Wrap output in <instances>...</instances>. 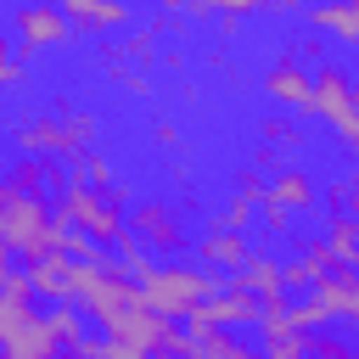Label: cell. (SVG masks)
Here are the masks:
<instances>
[{
	"label": "cell",
	"mask_w": 359,
	"mask_h": 359,
	"mask_svg": "<svg viewBox=\"0 0 359 359\" xmlns=\"http://www.w3.org/2000/svg\"><path fill=\"white\" fill-rule=\"evenodd\" d=\"M151 140H157V146H180V123H174V118H157V123H151Z\"/></svg>",
	"instance_id": "f1b7e54d"
},
{
	"label": "cell",
	"mask_w": 359,
	"mask_h": 359,
	"mask_svg": "<svg viewBox=\"0 0 359 359\" xmlns=\"http://www.w3.org/2000/svg\"><path fill=\"white\" fill-rule=\"evenodd\" d=\"M309 84H314V67H309L297 50L275 56V62L264 67V79H258V90L269 95V107H286V112H303V101H309Z\"/></svg>",
	"instance_id": "52a82bcc"
},
{
	"label": "cell",
	"mask_w": 359,
	"mask_h": 359,
	"mask_svg": "<svg viewBox=\"0 0 359 359\" xmlns=\"http://www.w3.org/2000/svg\"><path fill=\"white\" fill-rule=\"evenodd\" d=\"M151 45H157V28H135L129 39H112L107 56H135V62H151Z\"/></svg>",
	"instance_id": "cb8c5ba5"
},
{
	"label": "cell",
	"mask_w": 359,
	"mask_h": 359,
	"mask_svg": "<svg viewBox=\"0 0 359 359\" xmlns=\"http://www.w3.org/2000/svg\"><path fill=\"white\" fill-rule=\"evenodd\" d=\"M56 208L67 224H79L84 236H95L101 247H118L129 236V185H95V180H79L67 174L62 191H56Z\"/></svg>",
	"instance_id": "7a4b0ae2"
},
{
	"label": "cell",
	"mask_w": 359,
	"mask_h": 359,
	"mask_svg": "<svg viewBox=\"0 0 359 359\" xmlns=\"http://www.w3.org/2000/svg\"><path fill=\"white\" fill-rule=\"evenodd\" d=\"M292 320H297L303 331H320V325H331V320H337V309H331L320 292H297V297H292Z\"/></svg>",
	"instance_id": "44dd1931"
},
{
	"label": "cell",
	"mask_w": 359,
	"mask_h": 359,
	"mask_svg": "<svg viewBox=\"0 0 359 359\" xmlns=\"http://www.w3.org/2000/svg\"><path fill=\"white\" fill-rule=\"evenodd\" d=\"M309 353H325V359H348V353H359V331H353V337H342V331L320 325V331H309Z\"/></svg>",
	"instance_id": "7402d4cb"
},
{
	"label": "cell",
	"mask_w": 359,
	"mask_h": 359,
	"mask_svg": "<svg viewBox=\"0 0 359 359\" xmlns=\"http://www.w3.org/2000/svg\"><path fill=\"white\" fill-rule=\"evenodd\" d=\"M213 219H219V224H236V230H247V224L258 219V202H247V196H230V202H224Z\"/></svg>",
	"instance_id": "d4e9b609"
},
{
	"label": "cell",
	"mask_w": 359,
	"mask_h": 359,
	"mask_svg": "<svg viewBox=\"0 0 359 359\" xmlns=\"http://www.w3.org/2000/svg\"><path fill=\"white\" fill-rule=\"evenodd\" d=\"M6 174H11L22 191H45V196H50V191H62V168H56V157H39V151H22Z\"/></svg>",
	"instance_id": "2e32d148"
},
{
	"label": "cell",
	"mask_w": 359,
	"mask_h": 359,
	"mask_svg": "<svg viewBox=\"0 0 359 359\" xmlns=\"http://www.w3.org/2000/svg\"><path fill=\"white\" fill-rule=\"evenodd\" d=\"M62 208H50L45 191H22L11 174H0V236L17 258H34V252H50L62 247Z\"/></svg>",
	"instance_id": "6da1fadb"
},
{
	"label": "cell",
	"mask_w": 359,
	"mask_h": 359,
	"mask_svg": "<svg viewBox=\"0 0 359 359\" xmlns=\"http://www.w3.org/2000/svg\"><path fill=\"white\" fill-rule=\"evenodd\" d=\"M129 17H135L129 0H90L84 11H73V22L84 34H118V28H129Z\"/></svg>",
	"instance_id": "e0dca14e"
},
{
	"label": "cell",
	"mask_w": 359,
	"mask_h": 359,
	"mask_svg": "<svg viewBox=\"0 0 359 359\" xmlns=\"http://www.w3.org/2000/svg\"><path fill=\"white\" fill-rule=\"evenodd\" d=\"M11 135H17V151H39V157H79V140H73V129H67V118H62V112H34V118H22Z\"/></svg>",
	"instance_id": "ba28073f"
},
{
	"label": "cell",
	"mask_w": 359,
	"mask_h": 359,
	"mask_svg": "<svg viewBox=\"0 0 359 359\" xmlns=\"http://www.w3.org/2000/svg\"><path fill=\"white\" fill-rule=\"evenodd\" d=\"M224 280L196 258V264H180V258H157L151 264V275H140V297L157 309V314H168V320H180L185 325V314L202 303V297H213Z\"/></svg>",
	"instance_id": "3957f363"
},
{
	"label": "cell",
	"mask_w": 359,
	"mask_h": 359,
	"mask_svg": "<svg viewBox=\"0 0 359 359\" xmlns=\"http://www.w3.org/2000/svg\"><path fill=\"white\" fill-rule=\"evenodd\" d=\"M348 6H353V17H359V0H348Z\"/></svg>",
	"instance_id": "8d00e7d4"
},
{
	"label": "cell",
	"mask_w": 359,
	"mask_h": 359,
	"mask_svg": "<svg viewBox=\"0 0 359 359\" xmlns=\"http://www.w3.org/2000/svg\"><path fill=\"white\" fill-rule=\"evenodd\" d=\"M353 101H359V73H353Z\"/></svg>",
	"instance_id": "d590c367"
},
{
	"label": "cell",
	"mask_w": 359,
	"mask_h": 359,
	"mask_svg": "<svg viewBox=\"0 0 359 359\" xmlns=\"http://www.w3.org/2000/svg\"><path fill=\"white\" fill-rule=\"evenodd\" d=\"M56 6H67V11H84V6H90V0H56Z\"/></svg>",
	"instance_id": "e575fe53"
},
{
	"label": "cell",
	"mask_w": 359,
	"mask_h": 359,
	"mask_svg": "<svg viewBox=\"0 0 359 359\" xmlns=\"http://www.w3.org/2000/svg\"><path fill=\"white\" fill-rule=\"evenodd\" d=\"M258 135H264L275 151H297V146H303V123L286 118V112H264V118H258Z\"/></svg>",
	"instance_id": "ffe728a7"
},
{
	"label": "cell",
	"mask_w": 359,
	"mask_h": 359,
	"mask_svg": "<svg viewBox=\"0 0 359 359\" xmlns=\"http://www.w3.org/2000/svg\"><path fill=\"white\" fill-rule=\"evenodd\" d=\"M303 0H269V11H297Z\"/></svg>",
	"instance_id": "d6a6232c"
},
{
	"label": "cell",
	"mask_w": 359,
	"mask_h": 359,
	"mask_svg": "<svg viewBox=\"0 0 359 359\" xmlns=\"http://www.w3.org/2000/svg\"><path fill=\"white\" fill-rule=\"evenodd\" d=\"M292 219H297V213H292L280 196H264V202H258V224H264V236H292V230H297Z\"/></svg>",
	"instance_id": "603a6c76"
},
{
	"label": "cell",
	"mask_w": 359,
	"mask_h": 359,
	"mask_svg": "<svg viewBox=\"0 0 359 359\" xmlns=\"http://www.w3.org/2000/svg\"><path fill=\"white\" fill-rule=\"evenodd\" d=\"M348 208H353V213H359V168H353V174H348Z\"/></svg>",
	"instance_id": "4dcf8cb0"
},
{
	"label": "cell",
	"mask_w": 359,
	"mask_h": 359,
	"mask_svg": "<svg viewBox=\"0 0 359 359\" xmlns=\"http://www.w3.org/2000/svg\"><path fill=\"white\" fill-rule=\"evenodd\" d=\"M213 6V17H252L258 6H269V0H208Z\"/></svg>",
	"instance_id": "4316f807"
},
{
	"label": "cell",
	"mask_w": 359,
	"mask_h": 359,
	"mask_svg": "<svg viewBox=\"0 0 359 359\" xmlns=\"http://www.w3.org/2000/svg\"><path fill=\"white\" fill-rule=\"evenodd\" d=\"M112 73H118V84H129L135 95H151V79H146V73H135V67H112Z\"/></svg>",
	"instance_id": "83f0119b"
},
{
	"label": "cell",
	"mask_w": 359,
	"mask_h": 359,
	"mask_svg": "<svg viewBox=\"0 0 359 359\" xmlns=\"http://www.w3.org/2000/svg\"><path fill=\"white\" fill-rule=\"evenodd\" d=\"M129 230L157 252V258H185L191 252V230H185V219H180V208L174 202H135V213H129Z\"/></svg>",
	"instance_id": "8992f818"
},
{
	"label": "cell",
	"mask_w": 359,
	"mask_h": 359,
	"mask_svg": "<svg viewBox=\"0 0 359 359\" xmlns=\"http://www.w3.org/2000/svg\"><path fill=\"white\" fill-rule=\"evenodd\" d=\"M303 118H320V123L331 129V140L359 157V101H353V73H348L342 62H320V67H314Z\"/></svg>",
	"instance_id": "277c9868"
},
{
	"label": "cell",
	"mask_w": 359,
	"mask_h": 359,
	"mask_svg": "<svg viewBox=\"0 0 359 359\" xmlns=\"http://www.w3.org/2000/svg\"><path fill=\"white\" fill-rule=\"evenodd\" d=\"M0 247H6V236H0Z\"/></svg>",
	"instance_id": "74e56055"
},
{
	"label": "cell",
	"mask_w": 359,
	"mask_h": 359,
	"mask_svg": "<svg viewBox=\"0 0 359 359\" xmlns=\"http://www.w3.org/2000/svg\"><path fill=\"white\" fill-rule=\"evenodd\" d=\"M303 22L314 34H331V39H342V45L359 50V17H353L348 0H314V6H303Z\"/></svg>",
	"instance_id": "5bb4252c"
},
{
	"label": "cell",
	"mask_w": 359,
	"mask_h": 359,
	"mask_svg": "<svg viewBox=\"0 0 359 359\" xmlns=\"http://www.w3.org/2000/svg\"><path fill=\"white\" fill-rule=\"evenodd\" d=\"M11 258H17V252H11V247H0V286H6V275H11Z\"/></svg>",
	"instance_id": "1f68e13d"
},
{
	"label": "cell",
	"mask_w": 359,
	"mask_h": 359,
	"mask_svg": "<svg viewBox=\"0 0 359 359\" xmlns=\"http://www.w3.org/2000/svg\"><path fill=\"white\" fill-rule=\"evenodd\" d=\"M320 236L331 241V252H337L342 264H353V258H359V213H353V208H331Z\"/></svg>",
	"instance_id": "d6986e66"
},
{
	"label": "cell",
	"mask_w": 359,
	"mask_h": 359,
	"mask_svg": "<svg viewBox=\"0 0 359 359\" xmlns=\"http://www.w3.org/2000/svg\"><path fill=\"white\" fill-rule=\"evenodd\" d=\"M269 196H280L292 213H314L320 208V180L303 163H280V168H269Z\"/></svg>",
	"instance_id": "30bf717a"
},
{
	"label": "cell",
	"mask_w": 359,
	"mask_h": 359,
	"mask_svg": "<svg viewBox=\"0 0 359 359\" xmlns=\"http://www.w3.org/2000/svg\"><path fill=\"white\" fill-rule=\"evenodd\" d=\"M230 275H236L241 286H252L258 297H280V292H286V280H280V258H275V252H247Z\"/></svg>",
	"instance_id": "9a60e30c"
},
{
	"label": "cell",
	"mask_w": 359,
	"mask_h": 359,
	"mask_svg": "<svg viewBox=\"0 0 359 359\" xmlns=\"http://www.w3.org/2000/svg\"><path fill=\"white\" fill-rule=\"evenodd\" d=\"M34 314H39V292H34L28 269H11L6 286H0V348H6V337H11L22 320H34Z\"/></svg>",
	"instance_id": "7c38bea8"
},
{
	"label": "cell",
	"mask_w": 359,
	"mask_h": 359,
	"mask_svg": "<svg viewBox=\"0 0 359 359\" xmlns=\"http://www.w3.org/2000/svg\"><path fill=\"white\" fill-rule=\"evenodd\" d=\"M320 202H325V208H348V180H331V185H320Z\"/></svg>",
	"instance_id": "f546056e"
},
{
	"label": "cell",
	"mask_w": 359,
	"mask_h": 359,
	"mask_svg": "<svg viewBox=\"0 0 359 359\" xmlns=\"http://www.w3.org/2000/svg\"><path fill=\"white\" fill-rule=\"evenodd\" d=\"M191 337V353L202 359H247V342L236 337V325H208V331H185Z\"/></svg>",
	"instance_id": "ac0fdd59"
},
{
	"label": "cell",
	"mask_w": 359,
	"mask_h": 359,
	"mask_svg": "<svg viewBox=\"0 0 359 359\" xmlns=\"http://www.w3.org/2000/svg\"><path fill=\"white\" fill-rule=\"evenodd\" d=\"M11 34H17V50L22 56H45V50H67L73 34H79V22L56 0H22L11 11Z\"/></svg>",
	"instance_id": "5b68a950"
},
{
	"label": "cell",
	"mask_w": 359,
	"mask_h": 359,
	"mask_svg": "<svg viewBox=\"0 0 359 359\" xmlns=\"http://www.w3.org/2000/svg\"><path fill=\"white\" fill-rule=\"evenodd\" d=\"M247 252H252V247H247V230L208 219V230H202V241H196V258H202L208 269H236Z\"/></svg>",
	"instance_id": "8fae6325"
},
{
	"label": "cell",
	"mask_w": 359,
	"mask_h": 359,
	"mask_svg": "<svg viewBox=\"0 0 359 359\" xmlns=\"http://www.w3.org/2000/svg\"><path fill=\"white\" fill-rule=\"evenodd\" d=\"M11 84H22V50L11 39H0V90H11Z\"/></svg>",
	"instance_id": "484cf974"
},
{
	"label": "cell",
	"mask_w": 359,
	"mask_h": 359,
	"mask_svg": "<svg viewBox=\"0 0 359 359\" xmlns=\"http://www.w3.org/2000/svg\"><path fill=\"white\" fill-rule=\"evenodd\" d=\"M0 353H6V359H50V353H62V337H56V325H50L45 314H34V320H22V325L6 337Z\"/></svg>",
	"instance_id": "4fadbf2b"
},
{
	"label": "cell",
	"mask_w": 359,
	"mask_h": 359,
	"mask_svg": "<svg viewBox=\"0 0 359 359\" xmlns=\"http://www.w3.org/2000/svg\"><path fill=\"white\" fill-rule=\"evenodd\" d=\"M22 269H28V280H34V292H39L45 303H67V297H73V258H67L62 247L22 258Z\"/></svg>",
	"instance_id": "9c48e42d"
},
{
	"label": "cell",
	"mask_w": 359,
	"mask_h": 359,
	"mask_svg": "<svg viewBox=\"0 0 359 359\" xmlns=\"http://www.w3.org/2000/svg\"><path fill=\"white\" fill-rule=\"evenodd\" d=\"M151 6H157V11H180L185 0H151Z\"/></svg>",
	"instance_id": "836d02e7"
}]
</instances>
